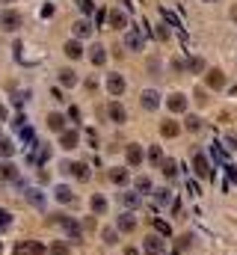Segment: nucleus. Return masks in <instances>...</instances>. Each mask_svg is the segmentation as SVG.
<instances>
[{"label":"nucleus","instance_id":"obj_1","mask_svg":"<svg viewBox=\"0 0 237 255\" xmlns=\"http://www.w3.org/2000/svg\"><path fill=\"white\" fill-rule=\"evenodd\" d=\"M51 223L59 226V229H65V235H68L71 241H80V226H77V220H71V217H65V214H54Z\"/></svg>","mask_w":237,"mask_h":255},{"label":"nucleus","instance_id":"obj_2","mask_svg":"<svg viewBox=\"0 0 237 255\" xmlns=\"http://www.w3.org/2000/svg\"><path fill=\"white\" fill-rule=\"evenodd\" d=\"M15 255H51L39 241H21L18 247H15Z\"/></svg>","mask_w":237,"mask_h":255},{"label":"nucleus","instance_id":"obj_3","mask_svg":"<svg viewBox=\"0 0 237 255\" xmlns=\"http://www.w3.org/2000/svg\"><path fill=\"white\" fill-rule=\"evenodd\" d=\"M0 27H3V30H9V33H15V30L21 27V15H18L15 9H6V12H0Z\"/></svg>","mask_w":237,"mask_h":255},{"label":"nucleus","instance_id":"obj_4","mask_svg":"<svg viewBox=\"0 0 237 255\" xmlns=\"http://www.w3.org/2000/svg\"><path fill=\"white\" fill-rule=\"evenodd\" d=\"M145 39H142V30H127L124 33V48L127 51H142Z\"/></svg>","mask_w":237,"mask_h":255},{"label":"nucleus","instance_id":"obj_5","mask_svg":"<svg viewBox=\"0 0 237 255\" xmlns=\"http://www.w3.org/2000/svg\"><path fill=\"white\" fill-rule=\"evenodd\" d=\"M59 169H62V172H68V175H74V178H80V181H86V178H89V166H86V163H68V160H65Z\"/></svg>","mask_w":237,"mask_h":255},{"label":"nucleus","instance_id":"obj_6","mask_svg":"<svg viewBox=\"0 0 237 255\" xmlns=\"http://www.w3.org/2000/svg\"><path fill=\"white\" fill-rule=\"evenodd\" d=\"M193 169H196V175H202V178H211V163H208V157L199 151V154H193Z\"/></svg>","mask_w":237,"mask_h":255},{"label":"nucleus","instance_id":"obj_7","mask_svg":"<svg viewBox=\"0 0 237 255\" xmlns=\"http://www.w3.org/2000/svg\"><path fill=\"white\" fill-rule=\"evenodd\" d=\"M139 104H142L145 110H157V104H160V95H157L154 89H145V92L139 95Z\"/></svg>","mask_w":237,"mask_h":255},{"label":"nucleus","instance_id":"obj_8","mask_svg":"<svg viewBox=\"0 0 237 255\" xmlns=\"http://www.w3.org/2000/svg\"><path fill=\"white\" fill-rule=\"evenodd\" d=\"M77 142H80V133H77V130H62V133H59V145H62V148L71 151V148H77Z\"/></svg>","mask_w":237,"mask_h":255},{"label":"nucleus","instance_id":"obj_9","mask_svg":"<svg viewBox=\"0 0 237 255\" xmlns=\"http://www.w3.org/2000/svg\"><path fill=\"white\" fill-rule=\"evenodd\" d=\"M166 107H169L172 113H184V110H187V95H181V92H175V95H169Z\"/></svg>","mask_w":237,"mask_h":255},{"label":"nucleus","instance_id":"obj_10","mask_svg":"<svg viewBox=\"0 0 237 255\" xmlns=\"http://www.w3.org/2000/svg\"><path fill=\"white\" fill-rule=\"evenodd\" d=\"M208 86H211V89H223V86H226V74H223L220 68H211V71H208Z\"/></svg>","mask_w":237,"mask_h":255},{"label":"nucleus","instance_id":"obj_11","mask_svg":"<svg viewBox=\"0 0 237 255\" xmlns=\"http://www.w3.org/2000/svg\"><path fill=\"white\" fill-rule=\"evenodd\" d=\"M48 154H51V148L48 145H42V142H36V148H33V154H30V163H45L48 160Z\"/></svg>","mask_w":237,"mask_h":255},{"label":"nucleus","instance_id":"obj_12","mask_svg":"<svg viewBox=\"0 0 237 255\" xmlns=\"http://www.w3.org/2000/svg\"><path fill=\"white\" fill-rule=\"evenodd\" d=\"M107 89H110V95H121L124 92V77L121 74H110L107 77Z\"/></svg>","mask_w":237,"mask_h":255},{"label":"nucleus","instance_id":"obj_13","mask_svg":"<svg viewBox=\"0 0 237 255\" xmlns=\"http://www.w3.org/2000/svg\"><path fill=\"white\" fill-rule=\"evenodd\" d=\"M116 229H118V232H133V229H136L133 214H121V217L116 220Z\"/></svg>","mask_w":237,"mask_h":255},{"label":"nucleus","instance_id":"obj_14","mask_svg":"<svg viewBox=\"0 0 237 255\" xmlns=\"http://www.w3.org/2000/svg\"><path fill=\"white\" fill-rule=\"evenodd\" d=\"M107 113H110V119H113V122H118V125H121V122L127 119V113H124V107H121L118 101H113V104L107 107Z\"/></svg>","mask_w":237,"mask_h":255},{"label":"nucleus","instance_id":"obj_15","mask_svg":"<svg viewBox=\"0 0 237 255\" xmlns=\"http://www.w3.org/2000/svg\"><path fill=\"white\" fill-rule=\"evenodd\" d=\"M127 163H130V166H139V163H142V148H139L136 142L127 145Z\"/></svg>","mask_w":237,"mask_h":255},{"label":"nucleus","instance_id":"obj_16","mask_svg":"<svg viewBox=\"0 0 237 255\" xmlns=\"http://www.w3.org/2000/svg\"><path fill=\"white\" fill-rule=\"evenodd\" d=\"M54 196H57V202H62V205L74 202V193H71V187H65V184H59L57 190H54Z\"/></svg>","mask_w":237,"mask_h":255},{"label":"nucleus","instance_id":"obj_17","mask_svg":"<svg viewBox=\"0 0 237 255\" xmlns=\"http://www.w3.org/2000/svg\"><path fill=\"white\" fill-rule=\"evenodd\" d=\"M145 253L148 255H160L163 253V241H160V238H148V241H145Z\"/></svg>","mask_w":237,"mask_h":255},{"label":"nucleus","instance_id":"obj_18","mask_svg":"<svg viewBox=\"0 0 237 255\" xmlns=\"http://www.w3.org/2000/svg\"><path fill=\"white\" fill-rule=\"evenodd\" d=\"M48 128H51V130H59V133H62V130H65V119H62L59 113H48Z\"/></svg>","mask_w":237,"mask_h":255},{"label":"nucleus","instance_id":"obj_19","mask_svg":"<svg viewBox=\"0 0 237 255\" xmlns=\"http://www.w3.org/2000/svg\"><path fill=\"white\" fill-rule=\"evenodd\" d=\"M74 36H77V39L92 36V24H89V21H77V24H74Z\"/></svg>","mask_w":237,"mask_h":255},{"label":"nucleus","instance_id":"obj_20","mask_svg":"<svg viewBox=\"0 0 237 255\" xmlns=\"http://www.w3.org/2000/svg\"><path fill=\"white\" fill-rule=\"evenodd\" d=\"M18 133H21V142H24V145H30V148L36 145V130H33L30 125H27V128H21Z\"/></svg>","mask_w":237,"mask_h":255},{"label":"nucleus","instance_id":"obj_21","mask_svg":"<svg viewBox=\"0 0 237 255\" xmlns=\"http://www.w3.org/2000/svg\"><path fill=\"white\" fill-rule=\"evenodd\" d=\"M89 60H92V65H104V60H107V51H104L101 45H95V48H92V54H89Z\"/></svg>","mask_w":237,"mask_h":255},{"label":"nucleus","instance_id":"obj_22","mask_svg":"<svg viewBox=\"0 0 237 255\" xmlns=\"http://www.w3.org/2000/svg\"><path fill=\"white\" fill-rule=\"evenodd\" d=\"M65 57H71V60L83 57V48H80V42H65Z\"/></svg>","mask_w":237,"mask_h":255},{"label":"nucleus","instance_id":"obj_23","mask_svg":"<svg viewBox=\"0 0 237 255\" xmlns=\"http://www.w3.org/2000/svg\"><path fill=\"white\" fill-rule=\"evenodd\" d=\"M59 83H62V86H74V83H77V74H74L71 68H62V71H59Z\"/></svg>","mask_w":237,"mask_h":255},{"label":"nucleus","instance_id":"obj_24","mask_svg":"<svg viewBox=\"0 0 237 255\" xmlns=\"http://www.w3.org/2000/svg\"><path fill=\"white\" fill-rule=\"evenodd\" d=\"M139 202H142L139 193H121V205H124V208H136Z\"/></svg>","mask_w":237,"mask_h":255},{"label":"nucleus","instance_id":"obj_25","mask_svg":"<svg viewBox=\"0 0 237 255\" xmlns=\"http://www.w3.org/2000/svg\"><path fill=\"white\" fill-rule=\"evenodd\" d=\"M0 178H3V181H15V178H18L15 166H12V163H0Z\"/></svg>","mask_w":237,"mask_h":255},{"label":"nucleus","instance_id":"obj_26","mask_svg":"<svg viewBox=\"0 0 237 255\" xmlns=\"http://www.w3.org/2000/svg\"><path fill=\"white\" fill-rule=\"evenodd\" d=\"M160 169H163V175H166V178H175V175H178V163H175V160H163V163H160Z\"/></svg>","mask_w":237,"mask_h":255},{"label":"nucleus","instance_id":"obj_27","mask_svg":"<svg viewBox=\"0 0 237 255\" xmlns=\"http://www.w3.org/2000/svg\"><path fill=\"white\" fill-rule=\"evenodd\" d=\"M89 205H92V211H95V214H104V211H107V199H104V196H92V202H89Z\"/></svg>","mask_w":237,"mask_h":255},{"label":"nucleus","instance_id":"obj_28","mask_svg":"<svg viewBox=\"0 0 237 255\" xmlns=\"http://www.w3.org/2000/svg\"><path fill=\"white\" fill-rule=\"evenodd\" d=\"M110 181H116V184H127V169H110Z\"/></svg>","mask_w":237,"mask_h":255},{"label":"nucleus","instance_id":"obj_29","mask_svg":"<svg viewBox=\"0 0 237 255\" xmlns=\"http://www.w3.org/2000/svg\"><path fill=\"white\" fill-rule=\"evenodd\" d=\"M136 193H151V178L148 175H139L136 178Z\"/></svg>","mask_w":237,"mask_h":255},{"label":"nucleus","instance_id":"obj_30","mask_svg":"<svg viewBox=\"0 0 237 255\" xmlns=\"http://www.w3.org/2000/svg\"><path fill=\"white\" fill-rule=\"evenodd\" d=\"M178 130H181V128H178L175 122H163V125H160V133H163V136H178Z\"/></svg>","mask_w":237,"mask_h":255},{"label":"nucleus","instance_id":"obj_31","mask_svg":"<svg viewBox=\"0 0 237 255\" xmlns=\"http://www.w3.org/2000/svg\"><path fill=\"white\" fill-rule=\"evenodd\" d=\"M154 199H157V205H169V202H172V193L169 190H154Z\"/></svg>","mask_w":237,"mask_h":255},{"label":"nucleus","instance_id":"obj_32","mask_svg":"<svg viewBox=\"0 0 237 255\" xmlns=\"http://www.w3.org/2000/svg\"><path fill=\"white\" fill-rule=\"evenodd\" d=\"M74 3L80 6V12H83V15H92V12H95V3H92V0H74Z\"/></svg>","mask_w":237,"mask_h":255},{"label":"nucleus","instance_id":"obj_33","mask_svg":"<svg viewBox=\"0 0 237 255\" xmlns=\"http://www.w3.org/2000/svg\"><path fill=\"white\" fill-rule=\"evenodd\" d=\"M9 226H12V214H9V211H3V208H0V232H6V229H9Z\"/></svg>","mask_w":237,"mask_h":255},{"label":"nucleus","instance_id":"obj_34","mask_svg":"<svg viewBox=\"0 0 237 255\" xmlns=\"http://www.w3.org/2000/svg\"><path fill=\"white\" fill-rule=\"evenodd\" d=\"M51 255H68V247H65L62 241H57V244L51 247Z\"/></svg>","mask_w":237,"mask_h":255},{"label":"nucleus","instance_id":"obj_35","mask_svg":"<svg viewBox=\"0 0 237 255\" xmlns=\"http://www.w3.org/2000/svg\"><path fill=\"white\" fill-rule=\"evenodd\" d=\"M148 157H151L154 163H163V151H160L157 145H151V151H148Z\"/></svg>","mask_w":237,"mask_h":255},{"label":"nucleus","instance_id":"obj_36","mask_svg":"<svg viewBox=\"0 0 237 255\" xmlns=\"http://www.w3.org/2000/svg\"><path fill=\"white\" fill-rule=\"evenodd\" d=\"M187 130H193V133H196V130H199V128H202V119H196V116H190V119H187Z\"/></svg>","mask_w":237,"mask_h":255},{"label":"nucleus","instance_id":"obj_37","mask_svg":"<svg viewBox=\"0 0 237 255\" xmlns=\"http://www.w3.org/2000/svg\"><path fill=\"white\" fill-rule=\"evenodd\" d=\"M110 24H113V27H124V15H121V12H113V15H110Z\"/></svg>","mask_w":237,"mask_h":255},{"label":"nucleus","instance_id":"obj_38","mask_svg":"<svg viewBox=\"0 0 237 255\" xmlns=\"http://www.w3.org/2000/svg\"><path fill=\"white\" fill-rule=\"evenodd\" d=\"M12 151H15V145H12L9 139H3V142H0V154H6V157H9Z\"/></svg>","mask_w":237,"mask_h":255},{"label":"nucleus","instance_id":"obj_39","mask_svg":"<svg viewBox=\"0 0 237 255\" xmlns=\"http://www.w3.org/2000/svg\"><path fill=\"white\" fill-rule=\"evenodd\" d=\"M27 199H30L33 205H42V202H45V199L39 196V190H27Z\"/></svg>","mask_w":237,"mask_h":255},{"label":"nucleus","instance_id":"obj_40","mask_svg":"<svg viewBox=\"0 0 237 255\" xmlns=\"http://www.w3.org/2000/svg\"><path fill=\"white\" fill-rule=\"evenodd\" d=\"M154 229H157L160 235H169V232H172V229H169V226H166L163 220H154Z\"/></svg>","mask_w":237,"mask_h":255},{"label":"nucleus","instance_id":"obj_41","mask_svg":"<svg viewBox=\"0 0 237 255\" xmlns=\"http://www.w3.org/2000/svg\"><path fill=\"white\" fill-rule=\"evenodd\" d=\"M116 229H107V232H104V241H107V244H116Z\"/></svg>","mask_w":237,"mask_h":255},{"label":"nucleus","instance_id":"obj_42","mask_svg":"<svg viewBox=\"0 0 237 255\" xmlns=\"http://www.w3.org/2000/svg\"><path fill=\"white\" fill-rule=\"evenodd\" d=\"M226 148H237V136H235V133H229V136H226Z\"/></svg>","mask_w":237,"mask_h":255},{"label":"nucleus","instance_id":"obj_43","mask_svg":"<svg viewBox=\"0 0 237 255\" xmlns=\"http://www.w3.org/2000/svg\"><path fill=\"white\" fill-rule=\"evenodd\" d=\"M190 68H193V71H202V68H205V63L196 57V60H190Z\"/></svg>","mask_w":237,"mask_h":255},{"label":"nucleus","instance_id":"obj_44","mask_svg":"<svg viewBox=\"0 0 237 255\" xmlns=\"http://www.w3.org/2000/svg\"><path fill=\"white\" fill-rule=\"evenodd\" d=\"M211 151H214V157H217V160H226V151H223V148H220V145H214V148H211Z\"/></svg>","mask_w":237,"mask_h":255},{"label":"nucleus","instance_id":"obj_45","mask_svg":"<svg viewBox=\"0 0 237 255\" xmlns=\"http://www.w3.org/2000/svg\"><path fill=\"white\" fill-rule=\"evenodd\" d=\"M0 122H6V107L0 104Z\"/></svg>","mask_w":237,"mask_h":255},{"label":"nucleus","instance_id":"obj_46","mask_svg":"<svg viewBox=\"0 0 237 255\" xmlns=\"http://www.w3.org/2000/svg\"><path fill=\"white\" fill-rule=\"evenodd\" d=\"M3 139H6V136H0V142H3Z\"/></svg>","mask_w":237,"mask_h":255},{"label":"nucleus","instance_id":"obj_47","mask_svg":"<svg viewBox=\"0 0 237 255\" xmlns=\"http://www.w3.org/2000/svg\"><path fill=\"white\" fill-rule=\"evenodd\" d=\"M3 3H12V0H3Z\"/></svg>","mask_w":237,"mask_h":255},{"label":"nucleus","instance_id":"obj_48","mask_svg":"<svg viewBox=\"0 0 237 255\" xmlns=\"http://www.w3.org/2000/svg\"><path fill=\"white\" fill-rule=\"evenodd\" d=\"M0 250H3V241H0Z\"/></svg>","mask_w":237,"mask_h":255}]
</instances>
